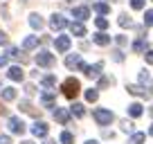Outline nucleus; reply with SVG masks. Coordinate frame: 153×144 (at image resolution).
Listing matches in <instances>:
<instances>
[{"label":"nucleus","mask_w":153,"mask_h":144,"mask_svg":"<svg viewBox=\"0 0 153 144\" xmlns=\"http://www.w3.org/2000/svg\"><path fill=\"white\" fill-rule=\"evenodd\" d=\"M61 90H63V95H65L68 99H74V97L79 95V90H81V83L76 81L74 77H70V79H65V81H63Z\"/></svg>","instance_id":"obj_1"},{"label":"nucleus","mask_w":153,"mask_h":144,"mask_svg":"<svg viewBox=\"0 0 153 144\" xmlns=\"http://www.w3.org/2000/svg\"><path fill=\"white\" fill-rule=\"evenodd\" d=\"M92 117H95V122H97L99 126H106V124H110V122H113V113L106 111V108H97V111L92 113Z\"/></svg>","instance_id":"obj_2"},{"label":"nucleus","mask_w":153,"mask_h":144,"mask_svg":"<svg viewBox=\"0 0 153 144\" xmlns=\"http://www.w3.org/2000/svg\"><path fill=\"white\" fill-rule=\"evenodd\" d=\"M54 61H56V59H54V54H50L48 50H43V52L36 54V63H38L41 68H52Z\"/></svg>","instance_id":"obj_3"},{"label":"nucleus","mask_w":153,"mask_h":144,"mask_svg":"<svg viewBox=\"0 0 153 144\" xmlns=\"http://www.w3.org/2000/svg\"><path fill=\"white\" fill-rule=\"evenodd\" d=\"M7 126H9V131H11V133H16V135H23L25 133V122L20 120V117H9Z\"/></svg>","instance_id":"obj_4"},{"label":"nucleus","mask_w":153,"mask_h":144,"mask_svg":"<svg viewBox=\"0 0 153 144\" xmlns=\"http://www.w3.org/2000/svg\"><path fill=\"white\" fill-rule=\"evenodd\" d=\"M101 70H104V63H95V65H86L83 68V74H86V77H99L101 74Z\"/></svg>","instance_id":"obj_5"},{"label":"nucleus","mask_w":153,"mask_h":144,"mask_svg":"<svg viewBox=\"0 0 153 144\" xmlns=\"http://www.w3.org/2000/svg\"><path fill=\"white\" fill-rule=\"evenodd\" d=\"M54 120L59 122V124H68L70 122V111H65V108H54Z\"/></svg>","instance_id":"obj_6"},{"label":"nucleus","mask_w":153,"mask_h":144,"mask_svg":"<svg viewBox=\"0 0 153 144\" xmlns=\"http://www.w3.org/2000/svg\"><path fill=\"white\" fill-rule=\"evenodd\" d=\"M50 27L52 29H63V27H68V20L63 18L61 14H54L52 18H50Z\"/></svg>","instance_id":"obj_7"},{"label":"nucleus","mask_w":153,"mask_h":144,"mask_svg":"<svg viewBox=\"0 0 153 144\" xmlns=\"http://www.w3.org/2000/svg\"><path fill=\"white\" fill-rule=\"evenodd\" d=\"M7 77H9L11 81H23V79H25V72H23V68L11 65V68H9V72H7Z\"/></svg>","instance_id":"obj_8"},{"label":"nucleus","mask_w":153,"mask_h":144,"mask_svg":"<svg viewBox=\"0 0 153 144\" xmlns=\"http://www.w3.org/2000/svg\"><path fill=\"white\" fill-rule=\"evenodd\" d=\"M48 131H50V126L45 124V122H36V124L32 126V133L36 135V137H45V135H48Z\"/></svg>","instance_id":"obj_9"},{"label":"nucleus","mask_w":153,"mask_h":144,"mask_svg":"<svg viewBox=\"0 0 153 144\" xmlns=\"http://www.w3.org/2000/svg\"><path fill=\"white\" fill-rule=\"evenodd\" d=\"M54 45H56L59 52H68L70 45H72V41H70V36H59V39L54 41Z\"/></svg>","instance_id":"obj_10"},{"label":"nucleus","mask_w":153,"mask_h":144,"mask_svg":"<svg viewBox=\"0 0 153 144\" xmlns=\"http://www.w3.org/2000/svg\"><path fill=\"white\" fill-rule=\"evenodd\" d=\"M126 90H128L131 95H137V97H146V99H151V97H153V92H151V90H144L142 86H128Z\"/></svg>","instance_id":"obj_11"},{"label":"nucleus","mask_w":153,"mask_h":144,"mask_svg":"<svg viewBox=\"0 0 153 144\" xmlns=\"http://www.w3.org/2000/svg\"><path fill=\"white\" fill-rule=\"evenodd\" d=\"M70 32H72V36H86V27H83L81 20H76V23H70Z\"/></svg>","instance_id":"obj_12"},{"label":"nucleus","mask_w":153,"mask_h":144,"mask_svg":"<svg viewBox=\"0 0 153 144\" xmlns=\"http://www.w3.org/2000/svg\"><path fill=\"white\" fill-rule=\"evenodd\" d=\"M72 16H74L76 20H86L88 16H90V9H88V7H74V9H72Z\"/></svg>","instance_id":"obj_13"},{"label":"nucleus","mask_w":153,"mask_h":144,"mask_svg":"<svg viewBox=\"0 0 153 144\" xmlns=\"http://www.w3.org/2000/svg\"><path fill=\"white\" fill-rule=\"evenodd\" d=\"M54 101H56V95H54V92H43V97H41V104L43 106L54 108Z\"/></svg>","instance_id":"obj_14"},{"label":"nucleus","mask_w":153,"mask_h":144,"mask_svg":"<svg viewBox=\"0 0 153 144\" xmlns=\"http://www.w3.org/2000/svg\"><path fill=\"white\" fill-rule=\"evenodd\" d=\"M0 95H2V99L5 101H14L16 99V88H0Z\"/></svg>","instance_id":"obj_15"},{"label":"nucleus","mask_w":153,"mask_h":144,"mask_svg":"<svg viewBox=\"0 0 153 144\" xmlns=\"http://www.w3.org/2000/svg\"><path fill=\"white\" fill-rule=\"evenodd\" d=\"M79 63H81V54H70V56L65 59V65L70 68V70L72 68H79Z\"/></svg>","instance_id":"obj_16"},{"label":"nucleus","mask_w":153,"mask_h":144,"mask_svg":"<svg viewBox=\"0 0 153 144\" xmlns=\"http://www.w3.org/2000/svg\"><path fill=\"white\" fill-rule=\"evenodd\" d=\"M92 9L97 11V14H101V16H106L110 11V2H95L92 5Z\"/></svg>","instance_id":"obj_17"},{"label":"nucleus","mask_w":153,"mask_h":144,"mask_svg":"<svg viewBox=\"0 0 153 144\" xmlns=\"http://www.w3.org/2000/svg\"><path fill=\"white\" fill-rule=\"evenodd\" d=\"M34 48H38V36H27L23 41V50H34Z\"/></svg>","instance_id":"obj_18"},{"label":"nucleus","mask_w":153,"mask_h":144,"mask_svg":"<svg viewBox=\"0 0 153 144\" xmlns=\"http://www.w3.org/2000/svg\"><path fill=\"white\" fill-rule=\"evenodd\" d=\"M92 41H95L97 45H108L110 43V36H108V34H104V32H99V34L92 36Z\"/></svg>","instance_id":"obj_19"},{"label":"nucleus","mask_w":153,"mask_h":144,"mask_svg":"<svg viewBox=\"0 0 153 144\" xmlns=\"http://www.w3.org/2000/svg\"><path fill=\"white\" fill-rule=\"evenodd\" d=\"M70 115H74V117H83V115H86V108H83L81 104H72V106H70Z\"/></svg>","instance_id":"obj_20"},{"label":"nucleus","mask_w":153,"mask_h":144,"mask_svg":"<svg viewBox=\"0 0 153 144\" xmlns=\"http://www.w3.org/2000/svg\"><path fill=\"white\" fill-rule=\"evenodd\" d=\"M20 111H23V113H29V115H34V117H38V111H34V106L29 104L27 99L20 101Z\"/></svg>","instance_id":"obj_21"},{"label":"nucleus","mask_w":153,"mask_h":144,"mask_svg":"<svg viewBox=\"0 0 153 144\" xmlns=\"http://www.w3.org/2000/svg\"><path fill=\"white\" fill-rule=\"evenodd\" d=\"M29 25H32L34 29H41L45 23H43V18H41L38 14H32V16H29Z\"/></svg>","instance_id":"obj_22"},{"label":"nucleus","mask_w":153,"mask_h":144,"mask_svg":"<svg viewBox=\"0 0 153 144\" xmlns=\"http://www.w3.org/2000/svg\"><path fill=\"white\" fill-rule=\"evenodd\" d=\"M128 115H131V117H140V115H142V104H137V101H135V104H131V106H128Z\"/></svg>","instance_id":"obj_23"},{"label":"nucleus","mask_w":153,"mask_h":144,"mask_svg":"<svg viewBox=\"0 0 153 144\" xmlns=\"http://www.w3.org/2000/svg\"><path fill=\"white\" fill-rule=\"evenodd\" d=\"M133 52H137V54L146 52V41H144V39H137V41L133 43Z\"/></svg>","instance_id":"obj_24"},{"label":"nucleus","mask_w":153,"mask_h":144,"mask_svg":"<svg viewBox=\"0 0 153 144\" xmlns=\"http://www.w3.org/2000/svg\"><path fill=\"white\" fill-rule=\"evenodd\" d=\"M41 83H43L45 88H52L54 83H56V77H54V74H45V77L41 79Z\"/></svg>","instance_id":"obj_25"},{"label":"nucleus","mask_w":153,"mask_h":144,"mask_svg":"<svg viewBox=\"0 0 153 144\" xmlns=\"http://www.w3.org/2000/svg\"><path fill=\"white\" fill-rule=\"evenodd\" d=\"M61 144H74V135L68 133V131H63L61 133Z\"/></svg>","instance_id":"obj_26"},{"label":"nucleus","mask_w":153,"mask_h":144,"mask_svg":"<svg viewBox=\"0 0 153 144\" xmlns=\"http://www.w3.org/2000/svg\"><path fill=\"white\" fill-rule=\"evenodd\" d=\"M7 56H14V59H18V61H25V54L20 52L18 48H11V50H9V54H7Z\"/></svg>","instance_id":"obj_27"},{"label":"nucleus","mask_w":153,"mask_h":144,"mask_svg":"<svg viewBox=\"0 0 153 144\" xmlns=\"http://www.w3.org/2000/svg\"><path fill=\"white\" fill-rule=\"evenodd\" d=\"M86 99H88V101H97V99H99V92H97V88H90V90H86Z\"/></svg>","instance_id":"obj_28"},{"label":"nucleus","mask_w":153,"mask_h":144,"mask_svg":"<svg viewBox=\"0 0 153 144\" xmlns=\"http://www.w3.org/2000/svg\"><path fill=\"white\" fill-rule=\"evenodd\" d=\"M144 140H146V135H144V133H133L131 144H144Z\"/></svg>","instance_id":"obj_29"},{"label":"nucleus","mask_w":153,"mask_h":144,"mask_svg":"<svg viewBox=\"0 0 153 144\" xmlns=\"http://www.w3.org/2000/svg\"><path fill=\"white\" fill-rule=\"evenodd\" d=\"M117 23H120L122 27H131V25H133L131 18H128V14H120V20H117Z\"/></svg>","instance_id":"obj_30"},{"label":"nucleus","mask_w":153,"mask_h":144,"mask_svg":"<svg viewBox=\"0 0 153 144\" xmlns=\"http://www.w3.org/2000/svg\"><path fill=\"white\" fill-rule=\"evenodd\" d=\"M144 25H146V27H153V9H149L146 14H144Z\"/></svg>","instance_id":"obj_31"},{"label":"nucleus","mask_w":153,"mask_h":144,"mask_svg":"<svg viewBox=\"0 0 153 144\" xmlns=\"http://www.w3.org/2000/svg\"><path fill=\"white\" fill-rule=\"evenodd\" d=\"M95 25H97V29H106V27H108V20H106V18H97Z\"/></svg>","instance_id":"obj_32"},{"label":"nucleus","mask_w":153,"mask_h":144,"mask_svg":"<svg viewBox=\"0 0 153 144\" xmlns=\"http://www.w3.org/2000/svg\"><path fill=\"white\" fill-rule=\"evenodd\" d=\"M144 2H146V0H131V7H133V9H144Z\"/></svg>","instance_id":"obj_33"},{"label":"nucleus","mask_w":153,"mask_h":144,"mask_svg":"<svg viewBox=\"0 0 153 144\" xmlns=\"http://www.w3.org/2000/svg\"><path fill=\"white\" fill-rule=\"evenodd\" d=\"M113 83V79H108V77H101L99 79V88H106V86H110Z\"/></svg>","instance_id":"obj_34"},{"label":"nucleus","mask_w":153,"mask_h":144,"mask_svg":"<svg viewBox=\"0 0 153 144\" xmlns=\"http://www.w3.org/2000/svg\"><path fill=\"white\" fill-rule=\"evenodd\" d=\"M122 131H124V133H131V131H133V124H131V122L126 120L124 124H122Z\"/></svg>","instance_id":"obj_35"},{"label":"nucleus","mask_w":153,"mask_h":144,"mask_svg":"<svg viewBox=\"0 0 153 144\" xmlns=\"http://www.w3.org/2000/svg\"><path fill=\"white\" fill-rule=\"evenodd\" d=\"M113 59H115L117 63H120V61H124V54H122L120 50H115V52H113Z\"/></svg>","instance_id":"obj_36"},{"label":"nucleus","mask_w":153,"mask_h":144,"mask_svg":"<svg viewBox=\"0 0 153 144\" xmlns=\"http://www.w3.org/2000/svg\"><path fill=\"white\" fill-rule=\"evenodd\" d=\"M9 43V39H7V34L2 32V29H0V45H7Z\"/></svg>","instance_id":"obj_37"},{"label":"nucleus","mask_w":153,"mask_h":144,"mask_svg":"<svg viewBox=\"0 0 153 144\" xmlns=\"http://www.w3.org/2000/svg\"><path fill=\"white\" fill-rule=\"evenodd\" d=\"M140 81H142V83H149V81H151V77H149V72H142V74H140Z\"/></svg>","instance_id":"obj_38"},{"label":"nucleus","mask_w":153,"mask_h":144,"mask_svg":"<svg viewBox=\"0 0 153 144\" xmlns=\"http://www.w3.org/2000/svg\"><path fill=\"white\" fill-rule=\"evenodd\" d=\"M0 144H11V137L9 135H0Z\"/></svg>","instance_id":"obj_39"},{"label":"nucleus","mask_w":153,"mask_h":144,"mask_svg":"<svg viewBox=\"0 0 153 144\" xmlns=\"http://www.w3.org/2000/svg\"><path fill=\"white\" fill-rule=\"evenodd\" d=\"M25 92H27V95H34V92H36V88H34V86H32V83H29V86H27V88H25Z\"/></svg>","instance_id":"obj_40"},{"label":"nucleus","mask_w":153,"mask_h":144,"mask_svg":"<svg viewBox=\"0 0 153 144\" xmlns=\"http://www.w3.org/2000/svg\"><path fill=\"white\" fill-rule=\"evenodd\" d=\"M115 41H117V45H126V36H117Z\"/></svg>","instance_id":"obj_41"},{"label":"nucleus","mask_w":153,"mask_h":144,"mask_svg":"<svg viewBox=\"0 0 153 144\" xmlns=\"http://www.w3.org/2000/svg\"><path fill=\"white\" fill-rule=\"evenodd\" d=\"M146 63H151V65H153V52H146Z\"/></svg>","instance_id":"obj_42"},{"label":"nucleus","mask_w":153,"mask_h":144,"mask_svg":"<svg viewBox=\"0 0 153 144\" xmlns=\"http://www.w3.org/2000/svg\"><path fill=\"white\" fill-rule=\"evenodd\" d=\"M7 59H9V56H0V68H5V65H7Z\"/></svg>","instance_id":"obj_43"},{"label":"nucleus","mask_w":153,"mask_h":144,"mask_svg":"<svg viewBox=\"0 0 153 144\" xmlns=\"http://www.w3.org/2000/svg\"><path fill=\"white\" fill-rule=\"evenodd\" d=\"M86 144H99V142H97V140H88Z\"/></svg>","instance_id":"obj_44"},{"label":"nucleus","mask_w":153,"mask_h":144,"mask_svg":"<svg viewBox=\"0 0 153 144\" xmlns=\"http://www.w3.org/2000/svg\"><path fill=\"white\" fill-rule=\"evenodd\" d=\"M45 144H56V142H54V140H45Z\"/></svg>","instance_id":"obj_45"},{"label":"nucleus","mask_w":153,"mask_h":144,"mask_svg":"<svg viewBox=\"0 0 153 144\" xmlns=\"http://www.w3.org/2000/svg\"><path fill=\"white\" fill-rule=\"evenodd\" d=\"M149 135H153V124H151V128H149Z\"/></svg>","instance_id":"obj_46"},{"label":"nucleus","mask_w":153,"mask_h":144,"mask_svg":"<svg viewBox=\"0 0 153 144\" xmlns=\"http://www.w3.org/2000/svg\"><path fill=\"white\" fill-rule=\"evenodd\" d=\"M2 113H5V108H2V104H0V115H2Z\"/></svg>","instance_id":"obj_47"},{"label":"nucleus","mask_w":153,"mask_h":144,"mask_svg":"<svg viewBox=\"0 0 153 144\" xmlns=\"http://www.w3.org/2000/svg\"><path fill=\"white\" fill-rule=\"evenodd\" d=\"M149 115H151V117H153V106H151V111H149Z\"/></svg>","instance_id":"obj_48"},{"label":"nucleus","mask_w":153,"mask_h":144,"mask_svg":"<svg viewBox=\"0 0 153 144\" xmlns=\"http://www.w3.org/2000/svg\"><path fill=\"white\" fill-rule=\"evenodd\" d=\"M23 144H34V142H29V140H27V142H23Z\"/></svg>","instance_id":"obj_49"},{"label":"nucleus","mask_w":153,"mask_h":144,"mask_svg":"<svg viewBox=\"0 0 153 144\" xmlns=\"http://www.w3.org/2000/svg\"><path fill=\"white\" fill-rule=\"evenodd\" d=\"M0 88H2V83H0Z\"/></svg>","instance_id":"obj_50"}]
</instances>
